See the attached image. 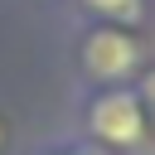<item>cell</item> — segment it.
<instances>
[{
	"mask_svg": "<svg viewBox=\"0 0 155 155\" xmlns=\"http://www.w3.org/2000/svg\"><path fill=\"white\" fill-rule=\"evenodd\" d=\"M136 58H140V48H136V39L121 34V29H92V34L82 39V68H87V78H97V82L126 78V73L136 68Z\"/></svg>",
	"mask_w": 155,
	"mask_h": 155,
	"instance_id": "cell-2",
	"label": "cell"
},
{
	"mask_svg": "<svg viewBox=\"0 0 155 155\" xmlns=\"http://www.w3.org/2000/svg\"><path fill=\"white\" fill-rule=\"evenodd\" d=\"M87 10H97V15H107V19H136L140 15V0H82Z\"/></svg>",
	"mask_w": 155,
	"mask_h": 155,
	"instance_id": "cell-3",
	"label": "cell"
},
{
	"mask_svg": "<svg viewBox=\"0 0 155 155\" xmlns=\"http://www.w3.org/2000/svg\"><path fill=\"white\" fill-rule=\"evenodd\" d=\"M87 126L102 145L126 150V145H140V136H145V107H140L136 92H107V97L92 102Z\"/></svg>",
	"mask_w": 155,
	"mask_h": 155,
	"instance_id": "cell-1",
	"label": "cell"
},
{
	"mask_svg": "<svg viewBox=\"0 0 155 155\" xmlns=\"http://www.w3.org/2000/svg\"><path fill=\"white\" fill-rule=\"evenodd\" d=\"M0 150H5V121H0Z\"/></svg>",
	"mask_w": 155,
	"mask_h": 155,
	"instance_id": "cell-6",
	"label": "cell"
},
{
	"mask_svg": "<svg viewBox=\"0 0 155 155\" xmlns=\"http://www.w3.org/2000/svg\"><path fill=\"white\" fill-rule=\"evenodd\" d=\"M140 107H150V116H155V73L140 82Z\"/></svg>",
	"mask_w": 155,
	"mask_h": 155,
	"instance_id": "cell-4",
	"label": "cell"
},
{
	"mask_svg": "<svg viewBox=\"0 0 155 155\" xmlns=\"http://www.w3.org/2000/svg\"><path fill=\"white\" fill-rule=\"evenodd\" d=\"M63 155H107V150H97V145H78V150H63Z\"/></svg>",
	"mask_w": 155,
	"mask_h": 155,
	"instance_id": "cell-5",
	"label": "cell"
}]
</instances>
